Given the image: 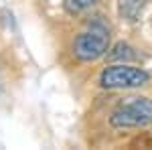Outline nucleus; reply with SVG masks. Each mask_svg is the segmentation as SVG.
<instances>
[{
  "label": "nucleus",
  "instance_id": "f257e3e1",
  "mask_svg": "<svg viewBox=\"0 0 152 150\" xmlns=\"http://www.w3.org/2000/svg\"><path fill=\"white\" fill-rule=\"evenodd\" d=\"M114 128H140L152 122V100L148 97H126L120 102L110 118Z\"/></svg>",
  "mask_w": 152,
  "mask_h": 150
},
{
  "label": "nucleus",
  "instance_id": "f03ea898",
  "mask_svg": "<svg viewBox=\"0 0 152 150\" xmlns=\"http://www.w3.org/2000/svg\"><path fill=\"white\" fill-rule=\"evenodd\" d=\"M110 49V29L104 23H94L89 31L75 37L73 53L81 61H95Z\"/></svg>",
  "mask_w": 152,
  "mask_h": 150
},
{
  "label": "nucleus",
  "instance_id": "7ed1b4c3",
  "mask_svg": "<svg viewBox=\"0 0 152 150\" xmlns=\"http://www.w3.org/2000/svg\"><path fill=\"white\" fill-rule=\"evenodd\" d=\"M148 79H150L148 71L130 65H112L105 67L99 75V83L104 89H134L146 85Z\"/></svg>",
  "mask_w": 152,
  "mask_h": 150
},
{
  "label": "nucleus",
  "instance_id": "20e7f679",
  "mask_svg": "<svg viewBox=\"0 0 152 150\" xmlns=\"http://www.w3.org/2000/svg\"><path fill=\"white\" fill-rule=\"evenodd\" d=\"M148 0H120V14L124 18H128L130 23L138 20V16L142 14L144 6Z\"/></svg>",
  "mask_w": 152,
  "mask_h": 150
},
{
  "label": "nucleus",
  "instance_id": "39448f33",
  "mask_svg": "<svg viewBox=\"0 0 152 150\" xmlns=\"http://www.w3.org/2000/svg\"><path fill=\"white\" fill-rule=\"evenodd\" d=\"M138 57L136 53H134V49L126 43H118L110 53H107V59L110 61H134V59Z\"/></svg>",
  "mask_w": 152,
  "mask_h": 150
},
{
  "label": "nucleus",
  "instance_id": "423d86ee",
  "mask_svg": "<svg viewBox=\"0 0 152 150\" xmlns=\"http://www.w3.org/2000/svg\"><path fill=\"white\" fill-rule=\"evenodd\" d=\"M95 2H99V0H67V2H65V8H67V12H71V14H77V12L94 6Z\"/></svg>",
  "mask_w": 152,
  "mask_h": 150
}]
</instances>
